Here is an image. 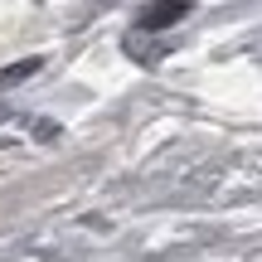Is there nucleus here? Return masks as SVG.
I'll return each mask as SVG.
<instances>
[{
	"mask_svg": "<svg viewBox=\"0 0 262 262\" xmlns=\"http://www.w3.org/2000/svg\"><path fill=\"white\" fill-rule=\"evenodd\" d=\"M185 15H189L185 0H150V5L136 15V25L141 29H170V25H180Z\"/></svg>",
	"mask_w": 262,
	"mask_h": 262,
	"instance_id": "obj_1",
	"label": "nucleus"
},
{
	"mask_svg": "<svg viewBox=\"0 0 262 262\" xmlns=\"http://www.w3.org/2000/svg\"><path fill=\"white\" fill-rule=\"evenodd\" d=\"M29 73H39V58H25V63H15V68H5V73H0V88H15L19 78H29Z\"/></svg>",
	"mask_w": 262,
	"mask_h": 262,
	"instance_id": "obj_2",
	"label": "nucleus"
}]
</instances>
